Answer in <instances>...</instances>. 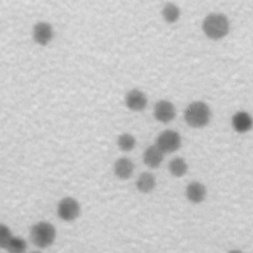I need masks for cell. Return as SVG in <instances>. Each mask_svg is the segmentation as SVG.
<instances>
[{"mask_svg":"<svg viewBox=\"0 0 253 253\" xmlns=\"http://www.w3.org/2000/svg\"><path fill=\"white\" fill-rule=\"evenodd\" d=\"M229 20L222 13H211L207 15L202 23V30L205 36L212 41H218L229 33Z\"/></svg>","mask_w":253,"mask_h":253,"instance_id":"cell-1","label":"cell"},{"mask_svg":"<svg viewBox=\"0 0 253 253\" xmlns=\"http://www.w3.org/2000/svg\"><path fill=\"white\" fill-rule=\"evenodd\" d=\"M211 109L203 101H194L184 111V120L193 128L205 127L211 121Z\"/></svg>","mask_w":253,"mask_h":253,"instance_id":"cell-2","label":"cell"},{"mask_svg":"<svg viewBox=\"0 0 253 253\" xmlns=\"http://www.w3.org/2000/svg\"><path fill=\"white\" fill-rule=\"evenodd\" d=\"M30 237L34 245L41 249H45L53 244L56 237V229L53 224L47 221H39L31 227Z\"/></svg>","mask_w":253,"mask_h":253,"instance_id":"cell-3","label":"cell"},{"mask_svg":"<svg viewBox=\"0 0 253 253\" xmlns=\"http://www.w3.org/2000/svg\"><path fill=\"white\" fill-rule=\"evenodd\" d=\"M155 144L166 154L177 151L182 145L180 133L173 129H165L156 137Z\"/></svg>","mask_w":253,"mask_h":253,"instance_id":"cell-4","label":"cell"},{"mask_svg":"<svg viewBox=\"0 0 253 253\" xmlns=\"http://www.w3.org/2000/svg\"><path fill=\"white\" fill-rule=\"evenodd\" d=\"M80 211V204L72 197H65L61 199L56 209L58 217L64 221L75 220L79 216Z\"/></svg>","mask_w":253,"mask_h":253,"instance_id":"cell-5","label":"cell"},{"mask_svg":"<svg viewBox=\"0 0 253 253\" xmlns=\"http://www.w3.org/2000/svg\"><path fill=\"white\" fill-rule=\"evenodd\" d=\"M53 35H54L53 28L47 22L40 21L33 26V30H32L33 41L41 46L47 45L52 41Z\"/></svg>","mask_w":253,"mask_h":253,"instance_id":"cell-6","label":"cell"},{"mask_svg":"<svg viewBox=\"0 0 253 253\" xmlns=\"http://www.w3.org/2000/svg\"><path fill=\"white\" fill-rule=\"evenodd\" d=\"M153 116L157 122L168 124L175 119L176 108L174 104L168 100H159L154 105Z\"/></svg>","mask_w":253,"mask_h":253,"instance_id":"cell-7","label":"cell"},{"mask_svg":"<svg viewBox=\"0 0 253 253\" xmlns=\"http://www.w3.org/2000/svg\"><path fill=\"white\" fill-rule=\"evenodd\" d=\"M126 107L132 112H141L147 106V97L139 89H131L125 96Z\"/></svg>","mask_w":253,"mask_h":253,"instance_id":"cell-8","label":"cell"},{"mask_svg":"<svg viewBox=\"0 0 253 253\" xmlns=\"http://www.w3.org/2000/svg\"><path fill=\"white\" fill-rule=\"evenodd\" d=\"M231 126L237 133H246L253 128V118L245 111L236 112L231 118Z\"/></svg>","mask_w":253,"mask_h":253,"instance_id":"cell-9","label":"cell"},{"mask_svg":"<svg viewBox=\"0 0 253 253\" xmlns=\"http://www.w3.org/2000/svg\"><path fill=\"white\" fill-rule=\"evenodd\" d=\"M164 155L165 153L156 144H152L147 146L143 151L142 160L147 167L155 169L162 164L164 160Z\"/></svg>","mask_w":253,"mask_h":253,"instance_id":"cell-10","label":"cell"},{"mask_svg":"<svg viewBox=\"0 0 253 253\" xmlns=\"http://www.w3.org/2000/svg\"><path fill=\"white\" fill-rule=\"evenodd\" d=\"M185 196L192 204H201L207 197V187L199 181H192L186 186Z\"/></svg>","mask_w":253,"mask_h":253,"instance_id":"cell-11","label":"cell"},{"mask_svg":"<svg viewBox=\"0 0 253 253\" xmlns=\"http://www.w3.org/2000/svg\"><path fill=\"white\" fill-rule=\"evenodd\" d=\"M134 171L133 162L127 157H121L114 163V174L121 180L129 179Z\"/></svg>","mask_w":253,"mask_h":253,"instance_id":"cell-12","label":"cell"},{"mask_svg":"<svg viewBox=\"0 0 253 253\" xmlns=\"http://www.w3.org/2000/svg\"><path fill=\"white\" fill-rule=\"evenodd\" d=\"M135 186L138 192L143 194H148L155 189L156 178L150 172H142L136 179Z\"/></svg>","mask_w":253,"mask_h":253,"instance_id":"cell-13","label":"cell"},{"mask_svg":"<svg viewBox=\"0 0 253 253\" xmlns=\"http://www.w3.org/2000/svg\"><path fill=\"white\" fill-rule=\"evenodd\" d=\"M188 163L183 157H174L168 163V170L170 174L176 178L185 176L188 172Z\"/></svg>","mask_w":253,"mask_h":253,"instance_id":"cell-14","label":"cell"},{"mask_svg":"<svg viewBox=\"0 0 253 253\" xmlns=\"http://www.w3.org/2000/svg\"><path fill=\"white\" fill-rule=\"evenodd\" d=\"M161 15L163 20L168 24H174L178 22L181 16L180 8L172 2H167L164 4L161 10Z\"/></svg>","mask_w":253,"mask_h":253,"instance_id":"cell-15","label":"cell"},{"mask_svg":"<svg viewBox=\"0 0 253 253\" xmlns=\"http://www.w3.org/2000/svg\"><path fill=\"white\" fill-rule=\"evenodd\" d=\"M136 144V139L135 137L127 132L121 133L118 138H117V145L120 150L124 152H128L131 151Z\"/></svg>","mask_w":253,"mask_h":253,"instance_id":"cell-16","label":"cell"},{"mask_svg":"<svg viewBox=\"0 0 253 253\" xmlns=\"http://www.w3.org/2000/svg\"><path fill=\"white\" fill-rule=\"evenodd\" d=\"M27 248L28 244L24 238L13 235V237L11 238L10 242L6 247V250L9 253H26Z\"/></svg>","mask_w":253,"mask_h":253,"instance_id":"cell-17","label":"cell"},{"mask_svg":"<svg viewBox=\"0 0 253 253\" xmlns=\"http://www.w3.org/2000/svg\"><path fill=\"white\" fill-rule=\"evenodd\" d=\"M13 234L8 225L0 223V249H6Z\"/></svg>","mask_w":253,"mask_h":253,"instance_id":"cell-18","label":"cell"},{"mask_svg":"<svg viewBox=\"0 0 253 253\" xmlns=\"http://www.w3.org/2000/svg\"><path fill=\"white\" fill-rule=\"evenodd\" d=\"M227 253H243V251L240 249H231Z\"/></svg>","mask_w":253,"mask_h":253,"instance_id":"cell-19","label":"cell"},{"mask_svg":"<svg viewBox=\"0 0 253 253\" xmlns=\"http://www.w3.org/2000/svg\"><path fill=\"white\" fill-rule=\"evenodd\" d=\"M31 253H42L41 251H33V252H31Z\"/></svg>","mask_w":253,"mask_h":253,"instance_id":"cell-20","label":"cell"}]
</instances>
